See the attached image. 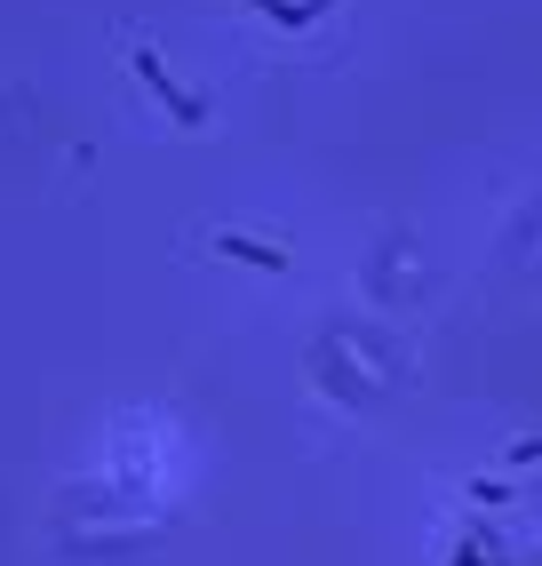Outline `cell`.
<instances>
[{
    "label": "cell",
    "mask_w": 542,
    "mask_h": 566,
    "mask_svg": "<svg viewBox=\"0 0 542 566\" xmlns=\"http://www.w3.org/2000/svg\"><path fill=\"white\" fill-rule=\"evenodd\" d=\"M128 64L144 72V88H152V96H160V104L176 112V120H184V128H200V120H208V104H200V96H191V88L176 81V72L160 64V49H144V41H136V49H128Z\"/></svg>",
    "instance_id": "cell-1"
},
{
    "label": "cell",
    "mask_w": 542,
    "mask_h": 566,
    "mask_svg": "<svg viewBox=\"0 0 542 566\" xmlns=\"http://www.w3.org/2000/svg\"><path fill=\"white\" fill-rule=\"evenodd\" d=\"M256 9H263V17H280L288 32H303V24H320V17H327V0H256Z\"/></svg>",
    "instance_id": "cell-2"
},
{
    "label": "cell",
    "mask_w": 542,
    "mask_h": 566,
    "mask_svg": "<svg viewBox=\"0 0 542 566\" xmlns=\"http://www.w3.org/2000/svg\"><path fill=\"white\" fill-rule=\"evenodd\" d=\"M216 248H223V255H240V263H256V272H280V263H288L280 248H256V240H216Z\"/></svg>",
    "instance_id": "cell-3"
}]
</instances>
